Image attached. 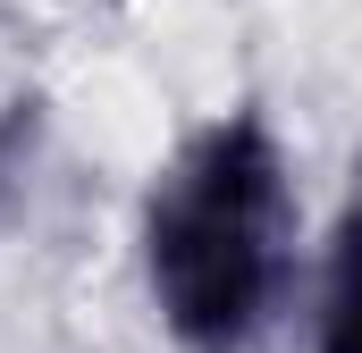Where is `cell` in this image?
Returning <instances> with one entry per match:
<instances>
[{"mask_svg":"<svg viewBox=\"0 0 362 353\" xmlns=\"http://www.w3.org/2000/svg\"><path fill=\"white\" fill-rule=\"evenodd\" d=\"M303 160L270 101L194 109L152 152L127 210V269L169 353H270L295 337L312 269Z\"/></svg>","mask_w":362,"mask_h":353,"instance_id":"6da1fadb","label":"cell"},{"mask_svg":"<svg viewBox=\"0 0 362 353\" xmlns=\"http://www.w3.org/2000/svg\"><path fill=\"white\" fill-rule=\"evenodd\" d=\"M295 353H362V176L312 227V269L295 303Z\"/></svg>","mask_w":362,"mask_h":353,"instance_id":"7a4b0ae2","label":"cell"}]
</instances>
